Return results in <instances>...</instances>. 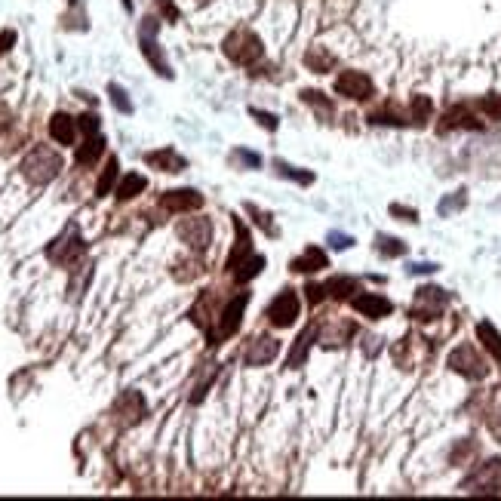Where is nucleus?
<instances>
[{
    "mask_svg": "<svg viewBox=\"0 0 501 501\" xmlns=\"http://www.w3.org/2000/svg\"><path fill=\"white\" fill-rule=\"evenodd\" d=\"M108 92H111V101H114L117 108H120L123 114H130V111H132V101L126 99V92H123L120 87H114V83H111V87H108Z\"/></svg>",
    "mask_w": 501,
    "mask_h": 501,
    "instance_id": "4be33fe9",
    "label": "nucleus"
},
{
    "mask_svg": "<svg viewBox=\"0 0 501 501\" xmlns=\"http://www.w3.org/2000/svg\"><path fill=\"white\" fill-rule=\"evenodd\" d=\"M308 65H311L317 74H323V71H329V68H333V56L323 53V49H314V53H308Z\"/></svg>",
    "mask_w": 501,
    "mask_h": 501,
    "instance_id": "aec40b11",
    "label": "nucleus"
},
{
    "mask_svg": "<svg viewBox=\"0 0 501 501\" xmlns=\"http://www.w3.org/2000/svg\"><path fill=\"white\" fill-rule=\"evenodd\" d=\"M178 237H182L191 249L203 252L212 240V225L206 222V218H185V222L178 225Z\"/></svg>",
    "mask_w": 501,
    "mask_h": 501,
    "instance_id": "423d86ee",
    "label": "nucleus"
},
{
    "mask_svg": "<svg viewBox=\"0 0 501 501\" xmlns=\"http://www.w3.org/2000/svg\"><path fill=\"white\" fill-rule=\"evenodd\" d=\"M261 53H265V47H261V40L256 37L252 31H246V28H237L228 34V40H225V56L231 58V62L237 65H252V62H259Z\"/></svg>",
    "mask_w": 501,
    "mask_h": 501,
    "instance_id": "f03ea898",
    "label": "nucleus"
},
{
    "mask_svg": "<svg viewBox=\"0 0 501 501\" xmlns=\"http://www.w3.org/2000/svg\"><path fill=\"white\" fill-rule=\"evenodd\" d=\"M101 151H105V139H101L99 132H92L87 142H83V148L78 151V163L80 166H87V163H92V160H96Z\"/></svg>",
    "mask_w": 501,
    "mask_h": 501,
    "instance_id": "2eb2a0df",
    "label": "nucleus"
},
{
    "mask_svg": "<svg viewBox=\"0 0 501 501\" xmlns=\"http://www.w3.org/2000/svg\"><path fill=\"white\" fill-rule=\"evenodd\" d=\"M6 123H10V120H6V111H4V108H0V130H4Z\"/></svg>",
    "mask_w": 501,
    "mask_h": 501,
    "instance_id": "72a5a7b5",
    "label": "nucleus"
},
{
    "mask_svg": "<svg viewBox=\"0 0 501 501\" xmlns=\"http://www.w3.org/2000/svg\"><path fill=\"white\" fill-rule=\"evenodd\" d=\"M378 249L385 252V256H403V252H406V243L397 240V237H378Z\"/></svg>",
    "mask_w": 501,
    "mask_h": 501,
    "instance_id": "412c9836",
    "label": "nucleus"
},
{
    "mask_svg": "<svg viewBox=\"0 0 501 501\" xmlns=\"http://www.w3.org/2000/svg\"><path fill=\"white\" fill-rule=\"evenodd\" d=\"M335 92L338 96H345V99L363 101V99H372L376 87H372V80L363 71H342L335 78Z\"/></svg>",
    "mask_w": 501,
    "mask_h": 501,
    "instance_id": "7ed1b4c3",
    "label": "nucleus"
},
{
    "mask_svg": "<svg viewBox=\"0 0 501 501\" xmlns=\"http://www.w3.org/2000/svg\"><path fill=\"white\" fill-rule=\"evenodd\" d=\"M480 108L492 117V120H501V96H486L480 101Z\"/></svg>",
    "mask_w": 501,
    "mask_h": 501,
    "instance_id": "5701e85b",
    "label": "nucleus"
},
{
    "mask_svg": "<svg viewBox=\"0 0 501 501\" xmlns=\"http://www.w3.org/2000/svg\"><path fill=\"white\" fill-rule=\"evenodd\" d=\"M320 268H326V252L317 249V246H308L304 256L292 261V271H304V274H308V271H320Z\"/></svg>",
    "mask_w": 501,
    "mask_h": 501,
    "instance_id": "f8f14e48",
    "label": "nucleus"
},
{
    "mask_svg": "<svg viewBox=\"0 0 501 501\" xmlns=\"http://www.w3.org/2000/svg\"><path fill=\"white\" fill-rule=\"evenodd\" d=\"M277 169H280V175L299 178V182H304V185H308V182H314V175H311V173H299V169H295V166H286V163H280V160H277Z\"/></svg>",
    "mask_w": 501,
    "mask_h": 501,
    "instance_id": "393cba45",
    "label": "nucleus"
},
{
    "mask_svg": "<svg viewBox=\"0 0 501 501\" xmlns=\"http://www.w3.org/2000/svg\"><path fill=\"white\" fill-rule=\"evenodd\" d=\"M114 178H117V160H111V163L105 166V173H101V178H99V185H96V194H99V197H105V194L111 191Z\"/></svg>",
    "mask_w": 501,
    "mask_h": 501,
    "instance_id": "6ab92c4d",
    "label": "nucleus"
},
{
    "mask_svg": "<svg viewBox=\"0 0 501 501\" xmlns=\"http://www.w3.org/2000/svg\"><path fill=\"white\" fill-rule=\"evenodd\" d=\"M280 351V342L277 338H256L249 347V354H246V363L249 366H265V363H271Z\"/></svg>",
    "mask_w": 501,
    "mask_h": 501,
    "instance_id": "1a4fd4ad",
    "label": "nucleus"
},
{
    "mask_svg": "<svg viewBox=\"0 0 501 501\" xmlns=\"http://www.w3.org/2000/svg\"><path fill=\"white\" fill-rule=\"evenodd\" d=\"M326 292L335 295V299H345L347 292H357V280H351V277H335L333 283L326 286Z\"/></svg>",
    "mask_w": 501,
    "mask_h": 501,
    "instance_id": "a211bd4d",
    "label": "nucleus"
},
{
    "mask_svg": "<svg viewBox=\"0 0 501 501\" xmlns=\"http://www.w3.org/2000/svg\"><path fill=\"white\" fill-rule=\"evenodd\" d=\"M49 132H53L56 142H62V145H71V142H74V132H78V123H74L68 114H56L53 120H49Z\"/></svg>",
    "mask_w": 501,
    "mask_h": 501,
    "instance_id": "9b49d317",
    "label": "nucleus"
},
{
    "mask_svg": "<svg viewBox=\"0 0 501 501\" xmlns=\"http://www.w3.org/2000/svg\"><path fill=\"white\" fill-rule=\"evenodd\" d=\"M160 206L169 209V212H188V209H200L203 197L197 191H169L160 197Z\"/></svg>",
    "mask_w": 501,
    "mask_h": 501,
    "instance_id": "6e6552de",
    "label": "nucleus"
},
{
    "mask_svg": "<svg viewBox=\"0 0 501 501\" xmlns=\"http://www.w3.org/2000/svg\"><path fill=\"white\" fill-rule=\"evenodd\" d=\"M412 114H415V120H419V123L428 120V114H431V99H424V96L415 99V101H412Z\"/></svg>",
    "mask_w": 501,
    "mask_h": 501,
    "instance_id": "b1692460",
    "label": "nucleus"
},
{
    "mask_svg": "<svg viewBox=\"0 0 501 501\" xmlns=\"http://www.w3.org/2000/svg\"><path fill=\"white\" fill-rule=\"evenodd\" d=\"M390 212H394V216H403V222H415V218H419V212L406 209V206H390Z\"/></svg>",
    "mask_w": 501,
    "mask_h": 501,
    "instance_id": "cd10ccee",
    "label": "nucleus"
},
{
    "mask_svg": "<svg viewBox=\"0 0 501 501\" xmlns=\"http://www.w3.org/2000/svg\"><path fill=\"white\" fill-rule=\"evenodd\" d=\"M246 302H249V295H240V299H234L228 308L222 311V326H218V335H234L237 333V326H240V317H243V308H246Z\"/></svg>",
    "mask_w": 501,
    "mask_h": 501,
    "instance_id": "9d476101",
    "label": "nucleus"
},
{
    "mask_svg": "<svg viewBox=\"0 0 501 501\" xmlns=\"http://www.w3.org/2000/svg\"><path fill=\"white\" fill-rule=\"evenodd\" d=\"M304 96V101L308 105H317V108H329V101L323 99V92H317V89H308V92H302Z\"/></svg>",
    "mask_w": 501,
    "mask_h": 501,
    "instance_id": "a878e982",
    "label": "nucleus"
},
{
    "mask_svg": "<svg viewBox=\"0 0 501 501\" xmlns=\"http://www.w3.org/2000/svg\"><path fill=\"white\" fill-rule=\"evenodd\" d=\"M317 338V329H304V333L299 335V342H295L292 354H290V366H302L304 363V351H308V345Z\"/></svg>",
    "mask_w": 501,
    "mask_h": 501,
    "instance_id": "dca6fc26",
    "label": "nucleus"
},
{
    "mask_svg": "<svg viewBox=\"0 0 501 501\" xmlns=\"http://www.w3.org/2000/svg\"><path fill=\"white\" fill-rule=\"evenodd\" d=\"M237 157H240L243 163H249V166H259V163H261V160H259L256 154H249V151H237Z\"/></svg>",
    "mask_w": 501,
    "mask_h": 501,
    "instance_id": "2f4dec72",
    "label": "nucleus"
},
{
    "mask_svg": "<svg viewBox=\"0 0 501 501\" xmlns=\"http://www.w3.org/2000/svg\"><path fill=\"white\" fill-rule=\"evenodd\" d=\"M409 271L412 274H431V271H437V265H412Z\"/></svg>",
    "mask_w": 501,
    "mask_h": 501,
    "instance_id": "473e14b6",
    "label": "nucleus"
},
{
    "mask_svg": "<svg viewBox=\"0 0 501 501\" xmlns=\"http://www.w3.org/2000/svg\"><path fill=\"white\" fill-rule=\"evenodd\" d=\"M142 188H145V175H139V173H132V175H126L123 182H120V188H117V197L120 200H130L135 197Z\"/></svg>",
    "mask_w": 501,
    "mask_h": 501,
    "instance_id": "f3484780",
    "label": "nucleus"
},
{
    "mask_svg": "<svg viewBox=\"0 0 501 501\" xmlns=\"http://www.w3.org/2000/svg\"><path fill=\"white\" fill-rule=\"evenodd\" d=\"M58 169H62V157H58L53 148H47V145H37L22 163L25 178H31L34 185H47L49 178L58 175Z\"/></svg>",
    "mask_w": 501,
    "mask_h": 501,
    "instance_id": "f257e3e1",
    "label": "nucleus"
},
{
    "mask_svg": "<svg viewBox=\"0 0 501 501\" xmlns=\"http://www.w3.org/2000/svg\"><path fill=\"white\" fill-rule=\"evenodd\" d=\"M13 40H16V31H4V34H0V56L13 47Z\"/></svg>",
    "mask_w": 501,
    "mask_h": 501,
    "instance_id": "c756f323",
    "label": "nucleus"
},
{
    "mask_svg": "<svg viewBox=\"0 0 501 501\" xmlns=\"http://www.w3.org/2000/svg\"><path fill=\"white\" fill-rule=\"evenodd\" d=\"M449 366H452L455 372H462V376H468V378H483L486 376V363L480 360V354L474 351L471 345L455 347V351L449 354Z\"/></svg>",
    "mask_w": 501,
    "mask_h": 501,
    "instance_id": "39448f33",
    "label": "nucleus"
},
{
    "mask_svg": "<svg viewBox=\"0 0 501 501\" xmlns=\"http://www.w3.org/2000/svg\"><path fill=\"white\" fill-rule=\"evenodd\" d=\"M354 308L363 314V317H372V320H381L388 317L390 311H394V304H390L385 295H376V292H363L354 299Z\"/></svg>",
    "mask_w": 501,
    "mask_h": 501,
    "instance_id": "0eeeda50",
    "label": "nucleus"
},
{
    "mask_svg": "<svg viewBox=\"0 0 501 501\" xmlns=\"http://www.w3.org/2000/svg\"><path fill=\"white\" fill-rule=\"evenodd\" d=\"M252 114H256L259 123H265L268 130H277V117H274V114H268V111H252Z\"/></svg>",
    "mask_w": 501,
    "mask_h": 501,
    "instance_id": "c85d7f7f",
    "label": "nucleus"
},
{
    "mask_svg": "<svg viewBox=\"0 0 501 501\" xmlns=\"http://www.w3.org/2000/svg\"><path fill=\"white\" fill-rule=\"evenodd\" d=\"M304 292H308V302H311V304H317V302L326 299V286H308Z\"/></svg>",
    "mask_w": 501,
    "mask_h": 501,
    "instance_id": "bb28decb",
    "label": "nucleus"
},
{
    "mask_svg": "<svg viewBox=\"0 0 501 501\" xmlns=\"http://www.w3.org/2000/svg\"><path fill=\"white\" fill-rule=\"evenodd\" d=\"M295 317H299V295L290 292V290L280 292L277 299L268 304V320H271L274 326H280V329H283V326H292Z\"/></svg>",
    "mask_w": 501,
    "mask_h": 501,
    "instance_id": "20e7f679",
    "label": "nucleus"
},
{
    "mask_svg": "<svg viewBox=\"0 0 501 501\" xmlns=\"http://www.w3.org/2000/svg\"><path fill=\"white\" fill-rule=\"evenodd\" d=\"M148 163H151V166H160V169H166V173H178V169H185V160L178 157L173 148H166V151H157V154H148Z\"/></svg>",
    "mask_w": 501,
    "mask_h": 501,
    "instance_id": "4468645a",
    "label": "nucleus"
},
{
    "mask_svg": "<svg viewBox=\"0 0 501 501\" xmlns=\"http://www.w3.org/2000/svg\"><path fill=\"white\" fill-rule=\"evenodd\" d=\"M477 338L483 342V347L495 357V360H501V333L492 323H480L477 326Z\"/></svg>",
    "mask_w": 501,
    "mask_h": 501,
    "instance_id": "ddd939ff",
    "label": "nucleus"
},
{
    "mask_svg": "<svg viewBox=\"0 0 501 501\" xmlns=\"http://www.w3.org/2000/svg\"><path fill=\"white\" fill-rule=\"evenodd\" d=\"M329 240H333L335 249H347L351 246V237H345V234H329Z\"/></svg>",
    "mask_w": 501,
    "mask_h": 501,
    "instance_id": "7c9ffc66",
    "label": "nucleus"
}]
</instances>
